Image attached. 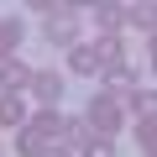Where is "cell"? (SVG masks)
<instances>
[{
    "label": "cell",
    "mask_w": 157,
    "mask_h": 157,
    "mask_svg": "<svg viewBox=\"0 0 157 157\" xmlns=\"http://www.w3.org/2000/svg\"><path fill=\"white\" fill-rule=\"evenodd\" d=\"M121 121H126V100H121V94H100V100L89 105V121H84V126H89V136L100 131V136L110 141V136L121 131Z\"/></svg>",
    "instance_id": "obj_1"
},
{
    "label": "cell",
    "mask_w": 157,
    "mask_h": 157,
    "mask_svg": "<svg viewBox=\"0 0 157 157\" xmlns=\"http://www.w3.org/2000/svg\"><path fill=\"white\" fill-rule=\"evenodd\" d=\"M32 73H37V68H26L21 58H6V63H0V89H6V94L32 89Z\"/></svg>",
    "instance_id": "obj_2"
},
{
    "label": "cell",
    "mask_w": 157,
    "mask_h": 157,
    "mask_svg": "<svg viewBox=\"0 0 157 157\" xmlns=\"http://www.w3.org/2000/svg\"><path fill=\"white\" fill-rule=\"evenodd\" d=\"M32 89H37L42 110H52V105L63 100V78H58V73H32Z\"/></svg>",
    "instance_id": "obj_3"
},
{
    "label": "cell",
    "mask_w": 157,
    "mask_h": 157,
    "mask_svg": "<svg viewBox=\"0 0 157 157\" xmlns=\"http://www.w3.org/2000/svg\"><path fill=\"white\" fill-rule=\"evenodd\" d=\"M21 37H26V26H21L16 16H11V21H0V63H6V58H16Z\"/></svg>",
    "instance_id": "obj_4"
},
{
    "label": "cell",
    "mask_w": 157,
    "mask_h": 157,
    "mask_svg": "<svg viewBox=\"0 0 157 157\" xmlns=\"http://www.w3.org/2000/svg\"><path fill=\"white\" fill-rule=\"evenodd\" d=\"M68 68H73V73H89V78L100 73V63H94V52H89L84 42H78V47H68Z\"/></svg>",
    "instance_id": "obj_5"
},
{
    "label": "cell",
    "mask_w": 157,
    "mask_h": 157,
    "mask_svg": "<svg viewBox=\"0 0 157 157\" xmlns=\"http://www.w3.org/2000/svg\"><path fill=\"white\" fill-rule=\"evenodd\" d=\"M0 126H26V110L16 94H0Z\"/></svg>",
    "instance_id": "obj_6"
},
{
    "label": "cell",
    "mask_w": 157,
    "mask_h": 157,
    "mask_svg": "<svg viewBox=\"0 0 157 157\" xmlns=\"http://www.w3.org/2000/svg\"><path fill=\"white\" fill-rule=\"evenodd\" d=\"M26 126H37V131H42L47 141H58V136H63V115H52V110H42V115H32Z\"/></svg>",
    "instance_id": "obj_7"
},
{
    "label": "cell",
    "mask_w": 157,
    "mask_h": 157,
    "mask_svg": "<svg viewBox=\"0 0 157 157\" xmlns=\"http://www.w3.org/2000/svg\"><path fill=\"white\" fill-rule=\"evenodd\" d=\"M47 147H52V141H47L37 126H21V152H26V157H42Z\"/></svg>",
    "instance_id": "obj_8"
},
{
    "label": "cell",
    "mask_w": 157,
    "mask_h": 157,
    "mask_svg": "<svg viewBox=\"0 0 157 157\" xmlns=\"http://www.w3.org/2000/svg\"><path fill=\"white\" fill-rule=\"evenodd\" d=\"M94 21H100V26H105V37H110V32L126 21V11H121V6H100V11H94Z\"/></svg>",
    "instance_id": "obj_9"
},
{
    "label": "cell",
    "mask_w": 157,
    "mask_h": 157,
    "mask_svg": "<svg viewBox=\"0 0 157 157\" xmlns=\"http://www.w3.org/2000/svg\"><path fill=\"white\" fill-rule=\"evenodd\" d=\"M131 110H136V115H152V110H157V94H152V89H136V94H131Z\"/></svg>",
    "instance_id": "obj_10"
},
{
    "label": "cell",
    "mask_w": 157,
    "mask_h": 157,
    "mask_svg": "<svg viewBox=\"0 0 157 157\" xmlns=\"http://www.w3.org/2000/svg\"><path fill=\"white\" fill-rule=\"evenodd\" d=\"M126 21H136L141 32H152V6H131V11H126Z\"/></svg>",
    "instance_id": "obj_11"
},
{
    "label": "cell",
    "mask_w": 157,
    "mask_h": 157,
    "mask_svg": "<svg viewBox=\"0 0 157 157\" xmlns=\"http://www.w3.org/2000/svg\"><path fill=\"white\" fill-rule=\"evenodd\" d=\"M42 157H78V152H68V147H47Z\"/></svg>",
    "instance_id": "obj_12"
}]
</instances>
